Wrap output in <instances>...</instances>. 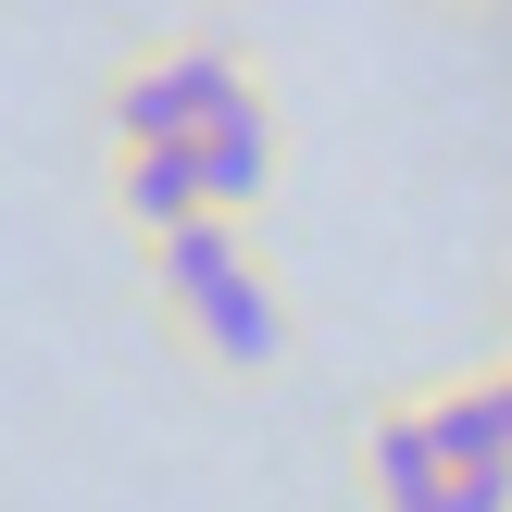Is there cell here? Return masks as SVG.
<instances>
[{"label":"cell","instance_id":"obj_1","mask_svg":"<svg viewBox=\"0 0 512 512\" xmlns=\"http://www.w3.org/2000/svg\"><path fill=\"white\" fill-rule=\"evenodd\" d=\"M150 300L175 313V338L200 350V363L225 375H263L275 350H288V300H275L263 250H250V225H175V238H150Z\"/></svg>","mask_w":512,"mask_h":512},{"label":"cell","instance_id":"obj_2","mask_svg":"<svg viewBox=\"0 0 512 512\" xmlns=\"http://www.w3.org/2000/svg\"><path fill=\"white\" fill-rule=\"evenodd\" d=\"M250 100H263L250 50H225V38H163V50H138V63L113 75V150H200L225 113H250Z\"/></svg>","mask_w":512,"mask_h":512},{"label":"cell","instance_id":"obj_3","mask_svg":"<svg viewBox=\"0 0 512 512\" xmlns=\"http://www.w3.org/2000/svg\"><path fill=\"white\" fill-rule=\"evenodd\" d=\"M413 413H425V438H438V463H450V475H512V400H500V375L413 388Z\"/></svg>","mask_w":512,"mask_h":512},{"label":"cell","instance_id":"obj_4","mask_svg":"<svg viewBox=\"0 0 512 512\" xmlns=\"http://www.w3.org/2000/svg\"><path fill=\"white\" fill-rule=\"evenodd\" d=\"M363 488H375V512H438L450 463H438V438H425L413 400H388V413L363 425Z\"/></svg>","mask_w":512,"mask_h":512},{"label":"cell","instance_id":"obj_5","mask_svg":"<svg viewBox=\"0 0 512 512\" xmlns=\"http://www.w3.org/2000/svg\"><path fill=\"white\" fill-rule=\"evenodd\" d=\"M113 200L138 238H175V225H213V188H200V150H113Z\"/></svg>","mask_w":512,"mask_h":512},{"label":"cell","instance_id":"obj_6","mask_svg":"<svg viewBox=\"0 0 512 512\" xmlns=\"http://www.w3.org/2000/svg\"><path fill=\"white\" fill-rule=\"evenodd\" d=\"M200 188H213L225 225L263 213V188H275V100H250V113H225L213 138H200Z\"/></svg>","mask_w":512,"mask_h":512},{"label":"cell","instance_id":"obj_7","mask_svg":"<svg viewBox=\"0 0 512 512\" xmlns=\"http://www.w3.org/2000/svg\"><path fill=\"white\" fill-rule=\"evenodd\" d=\"M438 512H512V475H450Z\"/></svg>","mask_w":512,"mask_h":512}]
</instances>
